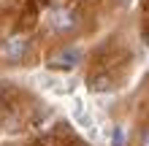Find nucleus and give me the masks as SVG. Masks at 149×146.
<instances>
[{"mask_svg": "<svg viewBox=\"0 0 149 146\" xmlns=\"http://www.w3.org/2000/svg\"><path fill=\"white\" fill-rule=\"evenodd\" d=\"M24 54H27V41L22 35H11V38H6L0 44V57L6 62H22Z\"/></svg>", "mask_w": 149, "mask_h": 146, "instance_id": "nucleus-1", "label": "nucleus"}, {"mask_svg": "<svg viewBox=\"0 0 149 146\" xmlns=\"http://www.w3.org/2000/svg\"><path fill=\"white\" fill-rule=\"evenodd\" d=\"M79 60H81V54H79V51L65 49V51H60V54L49 57V68H57V71H71V68L79 65Z\"/></svg>", "mask_w": 149, "mask_h": 146, "instance_id": "nucleus-3", "label": "nucleus"}, {"mask_svg": "<svg viewBox=\"0 0 149 146\" xmlns=\"http://www.w3.org/2000/svg\"><path fill=\"white\" fill-rule=\"evenodd\" d=\"M49 24L54 30H71L73 24H76V14L71 11V8H52L49 11Z\"/></svg>", "mask_w": 149, "mask_h": 146, "instance_id": "nucleus-2", "label": "nucleus"}, {"mask_svg": "<svg viewBox=\"0 0 149 146\" xmlns=\"http://www.w3.org/2000/svg\"><path fill=\"white\" fill-rule=\"evenodd\" d=\"M144 146H149V133H146V135H144Z\"/></svg>", "mask_w": 149, "mask_h": 146, "instance_id": "nucleus-6", "label": "nucleus"}, {"mask_svg": "<svg viewBox=\"0 0 149 146\" xmlns=\"http://www.w3.org/2000/svg\"><path fill=\"white\" fill-rule=\"evenodd\" d=\"M92 92H106V89H111V81L106 79V76H98V79H92Z\"/></svg>", "mask_w": 149, "mask_h": 146, "instance_id": "nucleus-4", "label": "nucleus"}, {"mask_svg": "<svg viewBox=\"0 0 149 146\" xmlns=\"http://www.w3.org/2000/svg\"><path fill=\"white\" fill-rule=\"evenodd\" d=\"M114 146H122V130H119V127L114 130Z\"/></svg>", "mask_w": 149, "mask_h": 146, "instance_id": "nucleus-5", "label": "nucleus"}]
</instances>
